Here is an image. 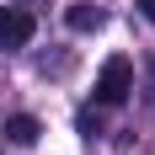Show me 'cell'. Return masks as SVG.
Returning a JSON list of instances; mask_svg holds the SVG:
<instances>
[{"mask_svg":"<svg viewBox=\"0 0 155 155\" xmlns=\"http://www.w3.org/2000/svg\"><path fill=\"white\" fill-rule=\"evenodd\" d=\"M139 11H144V16H150V21H155V0H139Z\"/></svg>","mask_w":155,"mask_h":155,"instance_id":"obj_6","label":"cell"},{"mask_svg":"<svg viewBox=\"0 0 155 155\" xmlns=\"http://www.w3.org/2000/svg\"><path fill=\"white\" fill-rule=\"evenodd\" d=\"M38 134H43V123H38L32 112H16V118H5V139H11V144H38Z\"/></svg>","mask_w":155,"mask_h":155,"instance_id":"obj_3","label":"cell"},{"mask_svg":"<svg viewBox=\"0 0 155 155\" xmlns=\"http://www.w3.org/2000/svg\"><path fill=\"white\" fill-rule=\"evenodd\" d=\"M75 123H80V134H86V139H96V134H102V118H96V112H80Z\"/></svg>","mask_w":155,"mask_h":155,"instance_id":"obj_5","label":"cell"},{"mask_svg":"<svg viewBox=\"0 0 155 155\" xmlns=\"http://www.w3.org/2000/svg\"><path fill=\"white\" fill-rule=\"evenodd\" d=\"M32 32H38L32 11H21V5H0V48H27Z\"/></svg>","mask_w":155,"mask_h":155,"instance_id":"obj_2","label":"cell"},{"mask_svg":"<svg viewBox=\"0 0 155 155\" xmlns=\"http://www.w3.org/2000/svg\"><path fill=\"white\" fill-rule=\"evenodd\" d=\"M64 21H70V32H96V27H102V11L80 0V5H70V11H64Z\"/></svg>","mask_w":155,"mask_h":155,"instance_id":"obj_4","label":"cell"},{"mask_svg":"<svg viewBox=\"0 0 155 155\" xmlns=\"http://www.w3.org/2000/svg\"><path fill=\"white\" fill-rule=\"evenodd\" d=\"M96 102L102 107H118V102H128V91H134V59L128 54H112V59H102V70H96Z\"/></svg>","mask_w":155,"mask_h":155,"instance_id":"obj_1","label":"cell"}]
</instances>
